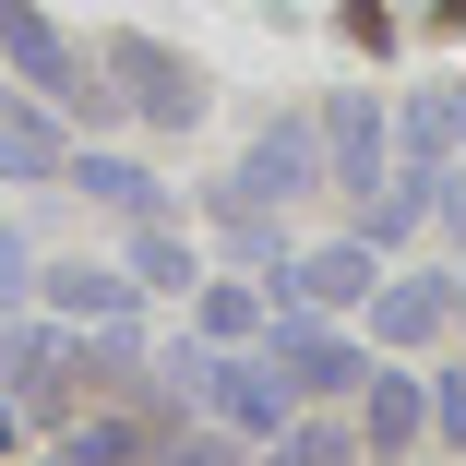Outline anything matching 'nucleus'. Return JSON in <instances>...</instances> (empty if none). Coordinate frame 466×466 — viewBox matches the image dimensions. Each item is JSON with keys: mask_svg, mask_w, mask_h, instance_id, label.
I'll list each match as a JSON object with an SVG mask.
<instances>
[{"mask_svg": "<svg viewBox=\"0 0 466 466\" xmlns=\"http://www.w3.org/2000/svg\"><path fill=\"white\" fill-rule=\"evenodd\" d=\"M167 395H204V407H216L239 442H275V431L299 419V383H288V370H275L263 347H204V335L167 359Z\"/></svg>", "mask_w": 466, "mask_h": 466, "instance_id": "1", "label": "nucleus"}, {"mask_svg": "<svg viewBox=\"0 0 466 466\" xmlns=\"http://www.w3.org/2000/svg\"><path fill=\"white\" fill-rule=\"evenodd\" d=\"M0 72H13V84H36V96H48L60 120H84V132H96V120H120V84L84 60V48L36 13V0H0Z\"/></svg>", "mask_w": 466, "mask_h": 466, "instance_id": "2", "label": "nucleus"}, {"mask_svg": "<svg viewBox=\"0 0 466 466\" xmlns=\"http://www.w3.org/2000/svg\"><path fill=\"white\" fill-rule=\"evenodd\" d=\"M96 72L120 84V120H144V132H167V144L204 120V72L179 60V48H156V36H108Z\"/></svg>", "mask_w": 466, "mask_h": 466, "instance_id": "3", "label": "nucleus"}, {"mask_svg": "<svg viewBox=\"0 0 466 466\" xmlns=\"http://www.w3.org/2000/svg\"><path fill=\"white\" fill-rule=\"evenodd\" d=\"M263 359L299 383V407H347L370 383V347H347L335 311H263Z\"/></svg>", "mask_w": 466, "mask_h": 466, "instance_id": "4", "label": "nucleus"}, {"mask_svg": "<svg viewBox=\"0 0 466 466\" xmlns=\"http://www.w3.org/2000/svg\"><path fill=\"white\" fill-rule=\"evenodd\" d=\"M311 132H323V192H347V204L383 192V167H395V108L370 96V84L323 96V108H311Z\"/></svg>", "mask_w": 466, "mask_h": 466, "instance_id": "5", "label": "nucleus"}, {"mask_svg": "<svg viewBox=\"0 0 466 466\" xmlns=\"http://www.w3.org/2000/svg\"><path fill=\"white\" fill-rule=\"evenodd\" d=\"M370 288H383V251H370L359 228L323 239V251L263 263V299H275V311H370Z\"/></svg>", "mask_w": 466, "mask_h": 466, "instance_id": "6", "label": "nucleus"}, {"mask_svg": "<svg viewBox=\"0 0 466 466\" xmlns=\"http://www.w3.org/2000/svg\"><path fill=\"white\" fill-rule=\"evenodd\" d=\"M216 192H228V204H263V216L311 204V192H323V132H311V120H263V132H251V156L216 179Z\"/></svg>", "mask_w": 466, "mask_h": 466, "instance_id": "7", "label": "nucleus"}, {"mask_svg": "<svg viewBox=\"0 0 466 466\" xmlns=\"http://www.w3.org/2000/svg\"><path fill=\"white\" fill-rule=\"evenodd\" d=\"M0 395H13L25 419H60L72 407V323H25V311H0Z\"/></svg>", "mask_w": 466, "mask_h": 466, "instance_id": "8", "label": "nucleus"}, {"mask_svg": "<svg viewBox=\"0 0 466 466\" xmlns=\"http://www.w3.org/2000/svg\"><path fill=\"white\" fill-rule=\"evenodd\" d=\"M419 442H431V383L370 359V383H359V454H370V466H407Z\"/></svg>", "mask_w": 466, "mask_h": 466, "instance_id": "9", "label": "nucleus"}, {"mask_svg": "<svg viewBox=\"0 0 466 466\" xmlns=\"http://www.w3.org/2000/svg\"><path fill=\"white\" fill-rule=\"evenodd\" d=\"M60 167H72L60 108L36 96V84H13V72H0V179H60Z\"/></svg>", "mask_w": 466, "mask_h": 466, "instance_id": "10", "label": "nucleus"}, {"mask_svg": "<svg viewBox=\"0 0 466 466\" xmlns=\"http://www.w3.org/2000/svg\"><path fill=\"white\" fill-rule=\"evenodd\" d=\"M144 288H132V263H84V251H60V263H36V311H60V323H120Z\"/></svg>", "mask_w": 466, "mask_h": 466, "instance_id": "11", "label": "nucleus"}, {"mask_svg": "<svg viewBox=\"0 0 466 466\" xmlns=\"http://www.w3.org/2000/svg\"><path fill=\"white\" fill-rule=\"evenodd\" d=\"M167 442V407H84L60 431V466H156Z\"/></svg>", "mask_w": 466, "mask_h": 466, "instance_id": "12", "label": "nucleus"}, {"mask_svg": "<svg viewBox=\"0 0 466 466\" xmlns=\"http://www.w3.org/2000/svg\"><path fill=\"white\" fill-rule=\"evenodd\" d=\"M454 323V275H383L370 288V347H431Z\"/></svg>", "mask_w": 466, "mask_h": 466, "instance_id": "13", "label": "nucleus"}, {"mask_svg": "<svg viewBox=\"0 0 466 466\" xmlns=\"http://www.w3.org/2000/svg\"><path fill=\"white\" fill-rule=\"evenodd\" d=\"M144 370H156V359H144V323H132V311H120V323H72V395H132Z\"/></svg>", "mask_w": 466, "mask_h": 466, "instance_id": "14", "label": "nucleus"}, {"mask_svg": "<svg viewBox=\"0 0 466 466\" xmlns=\"http://www.w3.org/2000/svg\"><path fill=\"white\" fill-rule=\"evenodd\" d=\"M60 192H84V204H108V216H156L167 192H156V167L144 156H108V144H72V167H60Z\"/></svg>", "mask_w": 466, "mask_h": 466, "instance_id": "15", "label": "nucleus"}, {"mask_svg": "<svg viewBox=\"0 0 466 466\" xmlns=\"http://www.w3.org/2000/svg\"><path fill=\"white\" fill-rule=\"evenodd\" d=\"M132 288H144V299H192V288H204V263H192V239L167 228V204L132 216Z\"/></svg>", "mask_w": 466, "mask_h": 466, "instance_id": "16", "label": "nucleus"}, {"mask_svg": "<svg viewBox=\"0 0 466 466\" xmlns=\"http://www.w3.org/2000/svg\"><path fill=\"white\" fill-rule=\"evenodd\" d=\"M454 144H466V84H431V96H407V108H395V156L442 167Z\"/></svg>", "mask_w": 466, "mask_h": 466, "instance_id": "17", "label": "nucleus"}, {"mask_svg": "<svg viewBox=\"0 0 466 466\" xmlns=\"http://www.w3.org/2000/svg\"><path fill=\"white\" fill-rule=\"evenodd\" d=\"M263 311H275V299H263V288H239V275H204V288H192V335H204V347H251V335H263Z\"/></svg>", "mask_w": 466, "mask_h": 466, "instance_id": "18", "label": "nucleus"}, {"mask_svg": "<svg viewBox=\"0 0 466 466\" xmlns=\"http://www.w3.org/2000/svg\"><path fill=\"white\" fill-rule=\"evenodd\" d=\"M275 466H370V454H359V419H311L299 407L288 431H275Z\"/></svg>", "mask_w": 466, "mask_h": 466, "instance_id": "19", "label": "nucleus"}, {"mask_svg": "<svg viewBox=\"0 0 466 466\" xmlns=\"http://www.w3.org/2000/svg\"><path fill=\"white\" fill-rule=\"evenodd\" d=\"M251 454H263V442H239L228 419H216V431H167V442H156V466H251Z\"/></svg>", "mask_w": 466, "mask_h": 466, "instance_id": "20", "label": "nucleus"}, {"mask_svg": "<svg viewBox=\"0 0 466 466\" xmlns=\"http://www.w3.org/2000/svg\"><path fill=\"white\" fill-rule=\"evenodd\" d=\"M419 383H431V442H442V454H466V359L419 370Z\"/></svg>", "mask_w": 466, "mask_h": 466, "instance_id": "21", "label": "nucleus"}, {"mask_svg": "<svg viewBox=\"0 0 466 466\" xmlns=\"http://www.w3.org/2000/svg\"><path fill=\"white\" fill-rule=\"evenodd\" d=\"M13 299H36V239L0 216V311H13Z\"/></svg>", "mask_w": 466, "mask_h": 466, "instance_id": "22", "label": "nucleus"}, {"mask_svg": "<svg viewBox=\"0 0 466 466\" xmlns=\"http://www.w3.org/2000/svg\"><path fill=\"white\" fill-rule=\"evenodd\" d=\"M442 228L466 239V156H442Z\"/></svg>", "mask_w": 466, "mask_h": 466, "instance_id": "23", "label": "nucleus"}, {"mask_svg": "<svg viewBox=\"0 0 466 466\" xmlns=\"http://www.w3.org/2000/svg\"><path fill=\"white\" fill-rule=\"evenodd\" d=\"M13 442H25V407H13V395H0V454H13Z\"/></svg>", "mask_w": 466, "mask_h": 466, "instance_id": "24", "label": "nucleus"}, {"mask_svg": "<svg viewBox=\"0 0 466 466\" xmlns=\"http://www.w3.org/2000/svg\"><path fill=\"white\" fill-rule=\"evenodd\" d=\"M442 25H454V36H466V0H442Z\"/></svg>", "mask_w": 466, "mask_h": 466, "instance_id": "25", "label": "nucleus"}, {"mask_svg": "<svg viewBox=\"0 0 466 466\" xmlns=\"http://www.w3.org/2000/svg\"><path fill=\"white\" fill-rule=\"evenodd\" d=\"M454 323H466V263H454Z\"/></svg>", "mask_w": 466, "mask_h": 466, "instance_id": "26", "label": "nucleus"}]
</instances>
